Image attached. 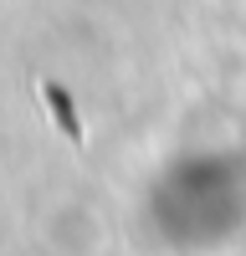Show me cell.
<instances>
[{"label": "cell", "mask_w": 246, "mask_h": 256, "mask_svg": "<svg viewBox=\"0 0 246 256\" xmlns=\"http://www.w3.org/2000/svg\"><path fill=\"white\" fill-rule=\"evenodd\" d=\"M246 210V184L231 159L190 154L154 184V226L180 246H216Z\"/></svg>", "instance_id": "obj_1"}]
</instances>
